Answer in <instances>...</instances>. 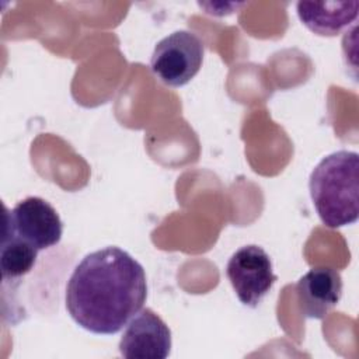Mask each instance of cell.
Instances as JSON below:
<instances>
[{
    "label": "cell",
    "instance_id": "obj_9",
    "mask_svg": "<svg viewBox=\"0 0 359 359\" xmlns=\"http://www.w3.org/2000/svg\"><path fill=\"white\" fill-rule=\"evenodd\" d=\"M38 258V250L21 238L6 233L0 248V269L4 280L18 279L34 268Z\"/></svg>",
    "mask_w": 359,
    "mask_h": 359
},
{
    "label": "cell",
    "instance_id": "obj_1",
    "mask_svg": "<svg viewBox=\"0 0 359 359\" xmlns=\"http://www.w3.org/2000/svg\"><path fill=\"white\" fill-rule=\"evenodd\" d=\"M147 282L143 266L126 251L105 247L87 254L66 285V310L93 334L119 332L143 309Z\"/></svg>",
    "mask_w": 359,
    "mask_h": 359
},
{
    "label": "cell",
    "instance_id": "obj_7",
    "mask_svg": "<svg viewBox=\"0 0 359 359\" xmlns=\"http://www.w3.org/2000/svg\"><path fill=\"white\" fill-rule=\"evenodd\" d=\"M296 292L302 314L307 318L321 320L341 299V273L328 266L311 268L299 279Z\"/></svg>",
    "mask_w": 359,
    "mask_h": 359
},
{
    "label": "cell",
    "instance_id": "obj_2",
    "mask_svg": "<svg viewBox=\"0 0 359 359\" xmlns=\"http://www.w3.org/2000/svg\"><path fill=\"white\" fill-rule=\"evenodd\" d=\"M309 189L321 222L331 229L352 224L359 215V156L339 150L311 171Z\"/></svg>",
    "mask_w": 359,
    "mask_h": 359
},
{
    "label": "cell",
    "instance_id": "obj_4",
    "mask_svg": "<svg viewBox=\"0 0 359 359\" xmlns=\"http://www.w3.org/2000/svg\"><path fill=\"white\" fill-rule=\"evenodd\" d=\"M4 231L41 251L60 241L63 223L49 202L39 196H28L20 201L11 210L6 208Z\"/></svg>",
    "mask_w": 359,
    "mask_h": 359
},
{
    "label": "cell",
    "instance_id": "obj_8",
    "mask_svg": "<svg viewBox=\"0 0 359 359\" xmlns=\"http://www.w3.org/2000/svg\"><path fill=\"white\" fill-rule=\"evenodd\" d=\"M359 1H299L300 21L314 34L334 36L342 32L358 17Z\"/></svg>",
    "mask_w": 359,
    "mask_h": 359
},
{
    "label": "cell",
    "instance_id": "obj_3",
    "mask_svg": "<svg viewBox=\"0 0 359 359\" xmlns=\"http://www.w3.org/2000/svg\"><path fill=\"white\" fill-rule=\"evenodd\" d=\"M203 62V43L191 31L180 29L157 42L150 59L154 76L170 87L189 83Z\"/></svg>",
    "mask_w": 359,
    "mask_h": 359
},
{
    "label": "cell",
    "instance_id": "obj_5",
    "mask_svg": "<svg viewBox=\"0 0 359 359\" xmlns=\"http://www.w3.org/2000/svg\"><path fill=\"white\" fill-rule=\"evenodd\" d=\"M226 275L238 300L257 307L276 282L269 255L255 244L238 248L227 261Z\"/></svg>",
    "mask_w": 359,
    "mask_h": 359
},
{
    "label": "cell",
    "instance_id": "obj_6",
    "mask_svg": "<svg viewBox=\"0 0 359 359\" xmlns=\"http://www.w3.org/2000/svg\"><path fill=\"white\" fill-rule=\"evenodd\" d=\"M118 348L128 359H165L171 352V331L157 313L143 309L126 324Z\"/></svg>",
    "mask_w": 359,
    "mask_h": 359
}]
</instances>
